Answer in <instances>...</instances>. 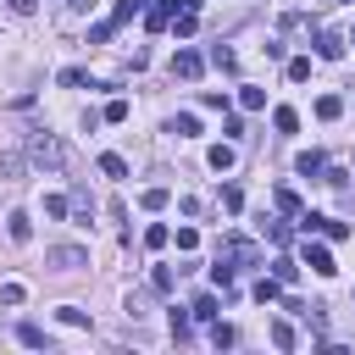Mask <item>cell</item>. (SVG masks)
I'll list each match as a JSON object with an SVG mask.
<instances>
[{"label":"cell","instance_id":"cell-38","mask_svg":"<svg viewBox=\"0 0 355 355\" xmlns=\"http://www.w3.org/2000/svg\"><path fill=\"white\" fill-rule=\"evenodd\" d=\"M266 239L272 244H288V222H266Z\"/></svg>","mask_w":355,"mask_h":355},{"label":"cell","instance_id":"cell-7","mask_svg":"<svg viewBox=\"0 0 355 355\" xmlns=\"http://www.w3.org/2000/svg\"><path fill=\"white\" fill-rule=\"evenodd\" d=\"M316 55H322V61H338V55H344V39H338L333 28H322V33H316Z\"/></svg>","mask_w":355,"mask_h":355},{"label":"cell","instance_id":"cell-25","mask_svg":"<svg viewBox=\"0 0 355 355\" xmlns=\"http://www.w3.org/2000/svg\"><path fill=\"white\" fill-rule=\"evenodd\" d=\"M166 239H172L166 222H150V227H144V244H150V250H166Z\"/></svg>","mask_w":355,"mask_h":355},{"label":"cell","instance_id":"cell-15","mask_svg":"<svg viewBox=\"0 0 355 355\" xmlns=\"http://www.w3.org/2000/svg\"><path fill=\"white\" fill-rule=\"evenodd\" d=\"M255 300H261V305H277V300H283V283H277V277H261V283H255Z\"/></svg>","mask_w":355,"mask_h":355},{"label":"cell","instance_id":"cell-31","mask_svg":"<svg viewBox=\"0 0 355 355\" xmlns=\"http://www.w3.org/2000/svg\"><path fill=\"white\" fill-rule=\"evenodd\" d=\"M22 300H28L22 283H0V305H22Z\"/></svg>","mask_w":355,"mask_h":355},{"label":"cell","instance_id":"cell-5","mask_svg":"<svg viewBox=\"0 0 355 355\" xmlns=\"http://www.w3.org/2000/svg\"><path fill=\"white\" fill-rule=\"evenodd\" d=\"M172 11H178V0H150V6H144V28H150V33L172 28Z\"/></svg>","mask_w":355,"mask_h":355},{"label":"cell","instance_id":"cell-26","mask_svg":"<svg viewBox=\"0 0 355 355\" xmlns=\"http://www.w3.org/2000/svg\"><path fill=\"white\" fill-rule=\"evenodd\" d=\"M194 333V311H172V338H189Z\"/></svg>","mask_w":355,"mask_h":355},{"label":"cell","instance_id":"cell-8","mask_svg":"<svg viewBox=\"0 0 355 355\" xmlns=\"http://www.w3.org/2000/svg\"><path fill=\"white\" fill-rule=\"evenodd\" d=\"M205 161H211V172H233L239 150H233V144H211V150H205Z\"/></svg>","mask_w":355,"mask_h":355},{"label":"cell","instance_id":"cell-14","mask_svg":"<svg viewBox=\"0 0 355 355\" xmlns=\"http://www.w3.org/2000/svg\"><path fill=\"white\" fill-rule=\"evenodd\" d=\"M22 166H28V150H22V155H17V150L0 155V178H22Z\"/></svg>","mask_w":355,"mask_h":355},{"label":"cell","instance_id":"cell-36","mask_svg":"<svg viewBox=\"0 0 355 355\" xmlns=\"http://www.w3.org/2000/svg\"><path fill=\"white\" fill-rule=\"evenodd\" d=\"M222 205H227V211H244V194H239V183H227V189H222Z\"/></svg>","mask_w":355,"mask_h":355},{"label":"cell","instance_id":"cell-39","mask_svg":"<svg viewBox=\"0 0 355 355\" xmlns=\"http://www.w3.org/2000/svg\"><path fill=\"white\" fill-rule=\"evenodd\" d=\"M322 239H349V227H344V222H333V216H327V222H322Z\"/></svg>","mask_w":355,"mask_h":355},{"label":"cell","instance_id":"cell-37","mask_svg":"<svg viewBox=\"0 0 355 355\" xmlns=\"http://www.w3.org/2000/svg\"><path fill=\"white\" fill-rule=\"evenodd\" d=\"M83 78H89V72H83V67H61V83H67V89H78V83H83Z\"/></svg>","mask_w":355,"mask_h":355},{"label":"cell","instance_id":"cell-20","mask_svg":"<svg viewBox=\"0 0 355 355\" xmlns=\"http://www.w3.org/2000/svg\"><path fill=\"white\" fill-rule=\"evenodd\" d=\"M272 344H277V349H294V344H300V333H294L288 322H272Z\"/></svg>","mask_w":355,"mask_h":355},{"label":"cell","instance_id":"cell-19","mask_svg":"<svg viewBox=\"0 0 355 355\" xmlns=\"http://www.w3.org/2000/svg\"><path fill=\"white\" fill-rule=\"evenodd\" d=\"M189 311H194V322H216V294H200Z\"/></svg>","mask_w":355,"mask_h":355},{"label":"cell","instance_id":"cell-9","mask_svg":"<svg viewBox=\"0 0 355 355\" xmlns=\"http://www.w3.org/2000/svg\"><path fill=\"white\" fill-rule=\"evenodd\" d=\"M6 233H11L17 244H28V239H33V216H28V211H11V216H6Z\"/></svg>","mask_w":355,"mask_h":355},{"label":"cell","instance_id":"cell-42","mask_svg":"<svg viewBox=\"0 0 355 355\" xmlns=\"http://www.w3.org/2000/svg\"><path fill=\"white\" fill-rule=\"evenodd\" d=\"M349 44H355V33H349Z\"/></svg>","mask_w":355,"mask_h":355},{"label":"cell","instance_id":"cell-33","mask_svg":"<svg viewBox=\"0 0 355 355\" xmlns=\"http://www.w3.org/2000/svg\"><path fill=\"white\" fill-rule=\"evenodd\" d=\"M322 222H327L322 211H300V233H322Z\"/></svg>","mask_w":355,"mask_h":355},{"label":"cell","instance_id":"cell-41","mask_svg":"<svg viewBox=\"0 0 355 355\" xmlns=\"http://www.w3.org/2000/svg\"><path fill=\"white\" fill-rule=\"evenodd\" d=\"M89 6H94V0H67V11H89Z\"/></svg>","mask_w":355,"mask_h":355},{"label":"cell","instance_id":"cell-23","mask_svg":"<svg viewBox=\"0 0 355 355\" xmlns=\"http://www.w3.org/2000/svg\"><path fill=\"white\" fill-rule=\"evenodd\" d=\"M277 211H283V216H300L305 205H300V194H294V189H277Z\"/></svg>","mask_w":355,"mask_h":355},{"label":"cell","instance_id":"cell-13","mask_svg":"<svg viewBox=\"0 0 355 355\" xmlns=\"http://www.w3.org/2000/svg\"><path fill=\"white\" fill-rule=\"evenodd\" d=\"M172 133H178V139H194V133H200V116H194V111H178V116H172Z\"/></svg>","mask_w":355,"mask_h":355},{"label":"cell","instance_id":"cell-11","mask_svg":"<svg viewBox=\"0 0 355 355\" xmlns=\"http://www.w3.org/2000/svg\"><path fill=\"white\" fill-rule=\"evenodd\" d=\"M272 128H277V133H294V128H300V111H294V105H272Z\"/></svg>","mask_w":355,"mask_h":355},{"label":"cell","instance_id":"cell-28","mask_svg":"<svg viewBox=\"0 0 355 355\" xmlns=\"http://www.w3.org/2000/svg\"><path fill=\"white\" fill-rule=\"evenodd\" d=\"M305 78H311V55H294L288 61V83H305Z\"/></svg>","mask_w":355,"mask_h":355},{"label":"cell","instance_id":"cell-10","mask_svg":"<svg viewBox=\"0 0 355 355\" xmlns=\"http://www.w3.org/2000/svg\"><path fill=\"white\" fill-rule=\"evenodd\" d=\"M294 172H300V178H316V172H327L322 150H305V155H294Z\"/></svg>","mask_w":355,"mask_h":355},{"label":"cell","instance_id":"cell-30","mask_svg":"<svg viewBox=\"0 0 355 355\" xmlns=\"http://www.w3.org/2000/svg\"><path fill=\"white\" fill-rule=\"evenodd\" d=\"M150 288H155V294H172V266H155V272H150Z\"/></svg>","mask_w":355,"mask_h":355},{"label":"cell","instance_id":"cell-6","mask_svg":"<svg viewBox=\"0 0 355 355\" xmlns=\"http://www.w3.org/2000/svg\"><path fill=\"white\" fill-rule=\"evenodd\" d=\"M200 72H205V55H194V50L172 55V78H200Z\"/></svg>","mask_w":355,"mask_h":355},{"label":"cell","instance_id":"cell-21","mask_svg":"<svg viewBox=\"0 0 355 355\" xmlns=\"http://www.w3.org/2000/svg\"><path fill=\"white\" fill-rule=\"evenodd\" d=\"M239 105H244V111H261V105H266V89H250V83H244V89H239Z\"/></svg>","mask_w":355,"mask_h":355},{"label":"cell","instance_id":"cell-4","mask_svg":"<svg viewBox=\"0 0 355 355\" xmlns=\"http://www.w3.org/2000/svg\"><path fill=\"white\" fill-rule=\"evenodd\" d=\"M305 266H311L316 277H333V272H338V266H333V255H327V244H316L311 233H305Z\"/></svg>","mask_w":355,"mask_h":355},{"label":"cell","instance_id":"cell-32","mask_svg":"<svg viewBox=\"0 0 355 355\" xmlns=\"http://www.w3.org/2000/svg\"><path fill=\"white\" fill-rule=\"evenodd\" d=\"M233 338H239V333H233V327H227V322H211V344H216V349H227V344H233Z\"/></svg>","mask_w":355,"mask_h":355},{"label":"cell","instance_id":"cell-1","mask_svg":"<svg viewBox=\"0 0 355 355\" xmlns=\"http://www.w3.org/2000/svg\"><path fill=\"white\" fill-rule=\"evenodd\" d=\"M28 161H33V166H50V172H61L67 150H61V139H55V133H33V139H28Z\"/></svg>","mask_w":355,"mask_h":355},{"label":"cell","instance_id":"cell-12","mask_svg":"<svg viewBox=\"0 0 355 355\" xmlns=\"http://www.w3.org/2000/svg\"><path fill=\"white\" fill-rule=\"evenodd\" d=\"M316 116H322V122H338V116H344V100H338V94H322V100H316Z\"/></svg>","mask_w":355,"mask_h":355},{"label":"cell","instance_id":"cell-3","mask_svg":"<svg viewBox=\"0 0 355 355\" xmlns=\"http://www.w3.org/2000/svg\"><path fill=\"white\" fill-rule=\"evenodd\" d=\"M216 261H222V266H250V261H255V244H250V239H222V244H216Z\"/></svg>","mask_w":355,"mask_h":355},{"label":"cell","instance_id":"cell-24","mask_svg":"<svg viewBox=\"0 0 355 355\" xmlns=\"http://www.w3.org/2000/svg\"><path fill=\"white\" fill-rule=\"evenodd\" d=\"M67 211H72V200H67V194H44V216H55V222H61Z\"/></svg>","mask_w":355,"mask_h":355},{"label":"cell","instance_id":"cell-16","mask_svg":"<svg viewBox=\"0 0 355 355\" xmlns=\"http://www.w3.org/2000/svg\"><path fill=\"white\" fill-rule=\"evenodd\" d=\"M17 338H22L28 349H50V338H44V327H33V322H22V327H17Z\"/></svg>","mask_w":355,"mask_h":355},{"label":"cell","instance_id":"cell-17","mask_svg":"<svg viewBox=\"0 0 355 355\" xmlns=\"http://www.w3.org/2000/svg\"><path fill=\"white\" fill-rule=\"evenodd\" d=\"M100 172H105V178H128V161H122L116 150H105V155H100Z\"/></svg>","mask_w":355,"mask_h":355},{"label":"cell","instance_id":"cell-34","mask_svg":"<svg viewBox=\"0 0 355 355\" xmlns=\"http://www.w3.org/2000/svg\"><path fill=\"white\" fill-rule=\"evenodd\" d=\"M61 322H67V327H89V311H78V305H61Z\"/></svg>","mask_w":355,"mask_h":355},{"label":"cell","instance_id":"cell-29","mask_svg":"<svg viewBox=\"0 0 355 355\" xmlns=\"http://www.w3.org/2000/svg\"><path fill=\"white\" fill-rule=\"evenodd\" d=\"M272 277H277V283H283V288H288V283H294V277H300V266H294V261H288V255H283V261H277V266H272Z\"/></svg>","mask_w":355,"mask_h":355},{"label":"cell","instance_id":"cell-40","mask_svg":"<svg viewBox=\"0 0 355 355\" xmlns=\"http://www.w3.org/2000/svg\"><path fill=\"white\" fill-rule=\"evenodd\" d=\"M6 6H11V11H17V17H28V11H33V6H39V0H6Z\"/></svg>","mask_w":355,"mask_h":355},{"label":"cell","instance_id":"cell-18","mask_svg":"<svg viewBox=\"0 0 355 355\" xmlns=\"http://www.w3.org/2000/svg\"><path fill=\"white\" fill-rule=\"evenodd\" d=\"M166 200H172V194H166V189H161V183H155V189H144V194H139V205H144V211H166Z\"/></svg>","mask_w":355,"mask_h":355},{"label":"cell","instance_id":"cell-27","mask_svg":"<svg viewBox=\"0 0 355 355\" xmlns=\"http://www.w3.org/2000/svg\"><path fill=\"white\" fill-rule=\"evenodd\" d=\"M211 67H222V72H233V67H239V55H233L227 44H216V50H211Z\"/></svg>","mask_w":355,"mask_h":355},{"label":"cell","instance_id":"cell-22","mask_svg":"<svg viewBox=\"0 0 355 355\" xmlns=\"http://www.w3.org/2000/svg\"><path fill=\"white\" fill-rule=\"evenodd\" d=\"M100 122H128V100L116 94V100H105V111H100Z\"/></svg>","mask_w":355,"mask_h":355},{"label":"cell","instance_id":"cell-2","mask_svg":"<svg viewBox=\"0 0 355 355\" xmlns=\"http://www.w3.org/2000/svg\"><path fill=\"white\" fill-rule=\"evenodd\" d=\"M44 266H50V272H78V266H89V250L55 244V250H44Z\"/></svg>","mask_w":355,"mask_h":355},{"label":"cell","instance_id":"cell-35","mask_svg":"<svg viewBox=\"0 0 355 355\" xmlns=\"http://www.w3.org/2000/svg\"><path fill=\"white\" fill-rule=\"evenodd\" d=\"M111 33H116V22L105 17V22H94V28H89V44H100V39H111Z\"/></svg>","mask_w":355,"mask_h":355}]
</instances>
